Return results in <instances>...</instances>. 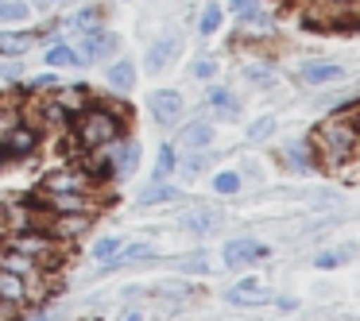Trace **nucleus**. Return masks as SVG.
Here are the masks:
<instances>
[{"label":"nucleus","instance_id":"f257e3e1","mask_svg":"<svg viewBox=\"0 0 360 321\" xmlns=\"http://www.w3.org/2000/svg\"><path fill=\"white\" fill-rule=\"evenodd\" d=\"M128 136V112L112 101H89L70 120V140L78 151H109Z\"/></svg>","mask_w":360,"mask_h":321},{"label":"nucleus","instance_id":"f03ea898","mask_svg":"<svg viewBox=\"0 0 360 321\" xmlns=\"http://www.w3.org/2000/svg\"><path fill=\"white\" fill-rule=\"evenodd\" d=\"M314 155L321 166H349L360 155V128H356V101L345 105L337 117L321 120L318 132L310 136Z\"/></svg>","mask_w":360,"mask_h":321},{"label":"nucleus","instance_id":"7ed1b4c3","mask_svg":"<svg viewBox=\"0 0 360 321\" xmlns=\"http://www.w3.org/2000/svg\"><path fill=\"white\" fill-rule=\"evenodd\" d=\"M0 244H4V248L24 251V256H32V259H39L47 271H55V263L63 259V244H58L43 225L39 228H20V232H4V236H0Z\"/></svg>","mask_w":360,"mask_h":321},{"label":"nucleus","instance_id":"20e7f679","mask_svg":"<svg viewBox=\"0 0 360 321\" xmlns=\"http://www.w3.org/2000/svg\"><path fill=\"white\" fill-rule=\"evenodd\" d=\"M117 55H120V35L109 32V27L74 39V66H78V70H89V66H97V63H112Z\"/></svg>","mask_w":360,"mask_h":321},{"label":"nucleus","instance_id":"39448f33","mask_svg":"<svg viewBox=\"0 0 360 321\" xmlns=\"http://www.w3.org/2000/svg\"><path fill=\"white\" fill-rule=\"evenodd\" d=\"M43 213H97L101 209V194H63V190H39L35 197Z\"/></svg>","mask_w":360,"mask_h":321},{"label":"nucleus","instance_id":"423d86ee","mask_svg":"<svg viewBox=\"0 0 360 321\" xmlns=\"http://www.w3.org/2000/svg\"><path fill=\"white\" fill-rule=\"evenodd\" d=\"M94 221H97V213H51V217H43V228L58 244H78L94 228Z\"/></svg>","mask_w":360,"mask_h":321},{"label":"nucleus","instance_id":"0eeeda50","mask_svg":"<svg viewBox=\"0 0 360 321\" xmlns=\"http://www.w3.org/2000/svg\"><path fill=\"white\" fill-rule=\"evenodd\" d=\"M39 190H63V194H101L94 178H89L82 166H58V171L43 174V186Z\"/></svg>","mask_w":360,"mask_h":321},{"label":"nucleus","instance_id":"6e6552de","mask_svg":"<svg viewBox=\"0 0 360 321\" xmlns=\"http://www.w3.org/2000/svg\"><path fill=\"white\" fill-rule=\"evenodd\" d=\"M148 112L159 128H174L186 112V101L179 89H155V93H148Z\"/></svg>","mask_w":360,"mask_h":321},{"label":"nucleus","instance_id":"1a4fd4ad","mask_svg":"<svg viewBox=\"0 0 360 321\" xmlns=\"http://www.w3.org/2000/svg\"><path fill=\"white\" fill-rule=\"evenodd\" d=\"M39 148H43V132L35 124H27V120H20V124L8 132V140H4V159L24 163V159H32Z\"/></svg>","mask_w":360,"mask_h":321},{"label":"nucleus","instance_id":"9d476101","mask_svg":"<svg viewBox=\"0 0 360 321\" xmlns=\"http://www.w3.org/2000/svg\"><path fill=\"white\" fill-rule=\"evenodd\" d=\"M221 259H225V267H252L259 263V259H267V244L256 240V236H233V240L225 244V251H221Z\"/></svg>","mask_w":360,"mask_h":321},{"label":"nucleus","instance_id":"9b49d317","mask_svg":"<svg viewBox=\"0 0 360 321\" xmlns=\"http://www.w3.org/2000/svg\"><path fill=\"white\" fill-rule=\"evenodd\" d=\"M140 159H143V148H140V140H132V136H124V140H117V143L109 148L112 178H132V174L140 171Z\"/></svg>","mask_w":360,"mask_h":321},{"label":"nucleus","instance_id":"f8f14e48","mask_svg":"<svg viewBox=\"0 0 360 321\" xmlns=\"http://www.w3.org/2000/svg\"><path fill=\"white\" fill-rule=\"evenodd\" d=\"M213 140H217V128H213V120H190V124L179 128V136H174V148H179V151H210Z\"/></svg>","mask_w":360,"mask_h":321},{"label":"nucleus","instance_id":"ddd939ff","mask_svg":"<svg viewBox=\"0 0 360 321\" xmlns=\"http://www.w3.org/2000/svg\"><path fill=\"white\" fill-rule=\"evenodd\" d=\"M221 225H225V213L213 209V205H198V209H190L179 217V228L186 236H210V232H217Z\"/></svg>","mask_w":360,"mask_h":321},{"label":"nucleus","instance_id":"4468645a","mask_svg":"<svg viewBox=\"0 0 360 321\" xmlns=\"http://www.w3.org/2000/svg\"><path fill=\"white\" fill-rule=\"evenodd\" d=\"M179 51H182L179 35H159V39L148 47V55H143V70H148V74H163L167 66H174Z\"/></svg>","mask_w":360,"mask_h":321},{"label":"nucleus","instance_id":"2eb2a0df","mask_svg":"<svg viewBox=\"0 0 360 321\" xmlns=\"http://www.w3.org/2000/svg\"><path fill=\"white\" fill-rule=\"evenodd\" d=\"M298 78H302V86H310V89L345 86V66L341 63H302Z\"/></svg>","mask_w":360,"mask_h":321},{"label":"nucleus","instance_id":"dca6fc26","mask_svg":"<svg viewBox=\"0 0 360 321\" xmlns=\"http://www.w3.org/2000/svg\"><path fill=\"white\" fill-rule=\"evenodd\" d=\"M105 89L109 93H132L136 89V63L132 58H112V63H105Z\"/></svg>","mask_w":360,"mask_h":321},{"label":"nucleus","instance_id":"f3484780","mask_svg":"<svg viewBox=\"0 0 360 321\" xmlns=\"http://www.w3.org/2000/svg\"><path fill=\"white\" fill-rule=\"evenodd\" d=\"M35 47H39V32H20V27L0 32V58H24Z\"/></svg>","mask_w":360,"mask_h":321},{"label":"nucleus","instance_id":"a211bd4d","mask_svg":"<svg viewBox=\"0 0 360 321\" xmlns=\"http://www.w3.org/2000/svg\"><path fill=\"white\" fill-rule=\"evenodd\" d=\"M105 8H97V4H86V8H78L74 12V16H66L63 20V32H70L74 39H78V35H94V32H101L105 27Z\"/></svg>","mask_w":360,"mask_h":321},{"label":"nucleus","instance_id":"6ab92c4d","mask_svg":"<svg viewBox=\"0 0 360 321\" xmlns=\"http://www.w3.org/2000/svg\"><path fill=\"white\" fill-rule=\"evenodd\" d=\"M0 267H4V271H12V275H20V279H27V282L43 271L39 259L24 256V251H16V248H4V244H0Z\"/></svg>","mask_w":360,"mask_h":321},{"label":"nucleus","instance_id":"aec40b11","mask_svg":"<svg viewBox=\"0 0 360 321\" xmlns=\"http://www.w3.org/2000/svg\"><path fill=\"white\" fill-rule=\"evenodd\" d=\"M47 97H51V101H55V105H58V109H63L70 120L78 117V112L86 109L89 101H94V97L86 93V86H58V89H51Z\"/></svg>","mask_w":360,"mask_h":321},{"label":"nucleus","instance_id":"412c9836","mask_svg":"<svg viewBox=\"0 0 360 321\" xmlns=\"http://www.w3.org/2000/svg\"><path fill=\"white\" fill-rule=\"evenodd\" d=\"M0 302H12V306H20V310H24V306L32 302V282L0 267Z\"/></svg>","mask_w":360,"mask_h":321},{"label":"nucleus","instance_id":"4be33fe9","mask_svg":"<svg viewBox=\"0 0 360 321\" xmlns=\"http://www.w3.org/2000/svg\"><path fill=\"white\" fill-rule=\"evenodd\" d=\"M205 105L213 109V117H217V120H236V117H240V101H236L225 86H210V89H205Z\"/></svg>","mask_w":360,"mask_h":321},{"label":"nucleus","instance_id":"5701e85b","mask_svg":"<svg viewBox=\"0 0 360 321\" xmlns=\"http://www.w3.org/2000/svg\"><path fill=\"white\" fill-rule=\"evenodd\" d=\"M182 190L171 186V182H151L136 194V209H151V205H167V202H179Z\"/></svg>","mask_w":360,"mask_h":321},{"label":"nucleus","instance_id":"b1692460","mask_svg":"<svg viewBox=\"0 0 360 321\" xmlns=\"http://www.w3.org/2000/svg\"><path fill=\"white\" fill-rule=\"evenodd\" d=\"M283 163L287 166H295V171H310L314 163H318V155H314V143L310 140H290V143H283Z\"/></svg>","mask_w":360,"mask_h":321},{"label":"nucleus","instance_id":"393cba45","mask_svg":"<svg viewBox=\"0 0 360 321\" xmlns=\"http://www.w3.org/2000/svg\"><path fill=\"white\" fill-rule=\"evenodd\" d=\"M225 302L229 306H244V310H256V306L271 302V290H264V287H240V282H236V287L225 294Z\"/></svg>","mask_w":360,"mask_h":321},{"label":"nucleus","instance_id":"a878e982","mask_svg":"<svg viewBox=\"0 0 360 321\" xmlns=\"http://www.w3.org/2000/svg\"><path fill=\"white\" fill-rule=\"evenodd\" d=\"M221 27H225V4H217V0H210L202 12H198V35H217Z\"/></svg>","mask_w":360,"mask_h":321},{"label":"nucleus","instance_id":"bb28decb","mask_svg":"<svg viewBox=\"0 0 360 321\" xmlns=\"http://www.w3.org/2000/svg\"><path fill=\"white\" fill-rule=\"evenodd\" d=\"M179 171V148L174 143H163L155 155V171H151V182H171V174Z\"/></svg>","mask_w":360,"mask_h":321},{"label":"nucleus","instance_id":"cd10ccee","mask_svg":"<svg viewBox=\"0 0 360 321\" xmlns=\"http://www.w3.org/2000/svg\"><path fill=\"white\" fill-rule=\"evenodd\" d=\"M210 163H213L210 151H179L182 178H198V174H205V171H210Z\"/></svg>","mask_w":360,"mask_h":321},{"label":"nucleus","instance_id":"c85d7f7f","mask_svg":"<svg viewBox=\"0 0 360 321\" xmlns=\"http://www.w3.org/2000/svg\"><path fill=\"white\" fill-rule=\"evenodd\" d=\"M43 63H47V70H63V66H74V43H70V39H55L47 51H43Z\"/></svg>","mask_w":360,"mask_h":321},{"label":"nucleus","instance_id":"c756f323","mask_svg":"<svg viewBox=\"0 0 360 321\" xmlns=\"http://www.w3.org/2000/svg\"><path fill=\"white\" fill-rule=\"evenodd\" d=\"M24 20H32V4L27 0H0V24L20 27Z\"/></svg>","mask_w":360,"mask_h":321},{"label":"nucleus","instance_id":"7c9ffc66","mask_svg":"<svg viewBox=\"0 0 360 321\" xmlns=\"http://www.w3.org/2000/svg\"><path fill=\"white\" fill-rule=\"evenodd\" d=\"M155 256H159L155 244L136 240V244H124V248L117 251V267H120V263H140V259H155Z\"/></svg>","mask_w":360,"mask_h":321},{"label":"nucleus","instance_id":"2f4dec72","mask_svg":"<svg viewBox=\"0 0 360 321\" xmlns=\"http://www.w3.org/2000/svg\"><path fill=\"white\" fill-rule=\"evenodd\" d=\"M240 190H244V174L240 171H217L213 174V194L233 197V194H240Z\"/></svg>","mask_w":360,"mask_h":321},{"label":"nucleus","instance_id":"473e14b6","mask_svg":"<svg viewBox=\"0 0 360 321\" xmlns=\"http://www.w3.org/2000/svg\"><path fill=\"white\" fill-rule=\"evenodd\" d=\"M24 81V58H0V89H20Z\"/></svg>","mask_w":360,"mask_h":321},{"label":"nucleus","instance_id":"72a5a7b5","mask_svg":"<svg viewBox=\"0 0 360 321\" xmlns=\"http://www.w3.org/2000/svg\"><path fill=\"white\" fill-rule=\"evenodd\" d=\"M349 259H352V248H329V251H318V256H314V267L337 271V267H345Z\"/></svg>","mask_w":360,"mask_h":321},{"label":"nucleus","instance_id":"f704fd0d","mask_svg":"<svg viewBox=\"0 0 360 321\" xmlns=\"http://www.w3.org/2000/svg\"><path fill=\"white\" fill-rule=\"evenodd\" d=\"M244 81H252V86H259V89H267L275 81V70L267 63H244Z\"/></svg>","mask_w":360,"mask_h":321},{"label":"nucleus","instance_id":"c9c22d12","mask_svg":"<svg viewBox=\"0 0 360 321\" xmlns=\"http://www.w3.org/2000/svg\"><path fill=\"white\" fill-rule=\"evenodd\" d=\"M275 128H279V124H275L271 112H267V117H256V120L248 124V143H267V140L275 136Z\"/></svg>","mask_w":360,"mask_h":321},{"label":"nucleus","instance_id":"e433bc0d","mask_svg":"<svg viewBox=\"0 0 360 321\" xmlns=\"http://www.w3.org/2000/svg\"><path fill=\"white\" fill-rule=\"evenodd\" d=\"M120 248H124V236H101V240L94 244V259H97V263H105V259H117Z\"/></svg>","mask_w":360,"mask_h":321},{"label":"nucleus","instance_id":"4c0bfd02","mask_svg":"<svg viewBox=\"0 0 360 321\" xmlns=\"http://www.w3.org/2000/svg\"><path fill=\"white\" fill-rule=\"evenodd\" d=\"M190 74H194V81H213V78L221 74V63L205 55V58H198V63L190 66Z\"/></svg>","mask_w":360,"mask_h":321},{"label":"nucleus","instance_id":"58836bf2","mask_svg":"<svg viewBox=\"0 0 360 321\" xmlns=\"http://www.w3.org/2000/svg\"><path fill=\"white\" fill-rule=\"evenodd\" d=\"M20 86H24L27 93H51V89H58L63 81H58V74H55V70H47V74H39L35 81H20Z\"/></svg>","mask_w":360,"mask_h":321},{"label":"nucleus","instance_id":"ea45409f","mask_svg":"<svg viewBox=\"0 0 360 321\" xmlns=\"http://www.w3.org/2000/svg\"><path fill=\"white\" fill-rule=\"evenodd\" d=\"M20 120H24V112H20L16 105H12V109H0V148H4V140H8V132L20 124Z\"/></svg>","mask_w":360,"mask_h":321},{"label":"nucleus","instance_id":"a19ab883","mask_svg":"<svg viewBox=\"0 0 360 321\" xmlns=\"http://www.w3.org/2000/svg\"><path fill=\"white\" fill-rule=\"evenodd\" d=\"M179 271H186V275H205V271H213V267H210V259H205V256H190V259H182V263H179Z\"/></svg>","mask_w":360,"mask_h":321},{"label":"nucleus","instance_id":"79ce46f5","mask_svg":"<svg viewBox=\"0 0 360 321\" xmlns=\"http://www.w3.org/2000/svg\"><path fill=\"white\" fill-rule=\"evenodd\" d=\"M256 4H264V0H229V4H225V12H233V16H240V12L256 8Z\"/></svg>","mask_w":360,"mask_h":321},{"label":"nucleus","instance_id":"37998d69","mask_svg":"<svg viewBox=\"0 0 360 321\" xmlns=\"http://www.w3.org/2000/svg\"><path fill=\"white\" fill-rule=\"evenodd\" d=\"M159 294H174V298H186L190 294V287H186V282H163V287H159Z\"/></svg>","mask_w":360,"mask_h":321},{"label":"nucleus","instance_id":"c03bdc74","mask_svg":"<svg viewBox=\"0 0 360 321\" xmlns=\"http://www.w3.org/2000/svg\"><path fill=\"white\" fill-rule=\"evenodd\" d=\"M271 302H275V306H279V310H283V313H295V310H298V298H290V294H279V298H275V294H271Z\"/></svg>","mask_w":360,"mask_h":321},{"label":"nucleus","instance_id":"a18cd8bd","mask_svg":"<svg viewBox=\"0 0 360 321\" xmlns=\"http://www.w3.org/2000/svg\"><path fill=\"white\" fill-rule=\"evenodd\" d=\"M117 321H148V317H143V313L140 310H124V313H120V317Z\"/></svg>","mask_w":360,"mask_h":321},{"label":"nucleus","instance_id":"49530a36","mask_svg":"<svg viewBox=\"0 0 360 321\" xmlns=\"http://www.w3.org/2000/svg\"><path fill=\"white\" fill-rule=\"evenodd\" d=\"M120 298H128V302H132V298H143V287H124V294Z\"/></svg>","mask_w":360,"mask_h":321},{"label":"nucleus","instance_id":"de8ad7c7","mask_svg":"<svg viewBox=\"0 0 360 321\" xmlns=\"http://www.w3.org/2000/svg\"><path fill=\"white\" fill-rule=\"evenodd\" d=\"M326 8H349V4H356V0H321Z\"/></svg>","mask_w":360,"mask_h":321},{"label":"nucleus","instance_id":"09e8293b","mask_svg":"<svg viewBox=\"0 0 360 321\" xmlns=\"http://www.w3.org/2000/svg\"><path fill=\"white\" fill-rule=\"evenodd\" d=\"M43 4H66V0H43Z\"/></svg>","mask_w":360,"mask_h":321},{"label":"nucleus","instance_id":"8fccbe9b","mask_svg":"<svg viewBox=\"0 0 360 321\" xmlns=\"http://www.w3.org/2000/svg\"><path fill=\"white\" fill-rule=\"evenodd\" d=\"M356 128H360V105H356Z\"/></svg>","mask_w":360,"mask_h":321},{"label":"nucleus","instance_id":"3c124183","mask_svg":"<svg viewBox=\"0 0 360 321\" xmlns=\"http://www.w3.org/2000/svg\"><path fill=\"white\" fill-rule=\"evenodd\" d=\"M120 4H124V0H120Z\"/></svg>","mask_w":360,"mask_h":321}]
</instances>
